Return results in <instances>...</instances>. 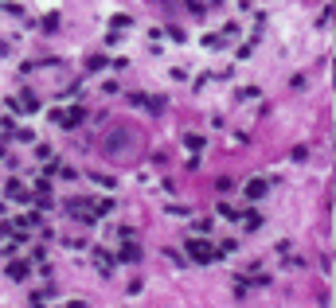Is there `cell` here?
Instances as JSON below:
<instances>
[{
  "instance_id": "cell-3",
  "label": "cell",
  "mask_w": 336,
  "mask_h": 308,
  "mask_svg": "<svg viewBox=\"0 0 336 308\" xmlns=\"http://www.w3.org/2000/svg\"><path fill=\"white\" fill-rule=\"evenodd\" d=\"M242 191H246L250 199H258V195H266V180H250V184H246Z\"/></svg>"
},
{
  "instance_id": "cell-2",
  "label": "cell",
  "mask_w": 336,
  "mask_h": 308,
  "mask_svg": "<svg viewBox=\"0 0 336 308\" xmlns=\"http://www.w3.org/2000/svg\"><path fill=\"white\" fill-rule=\"evenodd\" d=\"M117 257H121V261H141V250H137L133 242H125V246L117 250Z\"/></svg>"
},
{
  "instance_id": "cell-4",
  "label": "cell",
  "mask_w": 336,
  "mask_h": 308,
  "mask_svg": "<svg viewBox=\"0 0 336 308\" xmlns=\"http://www.w3.org/2000/svg\"><path fill=\"white\" fill-rule=\"evenodd\" d=\"M4 187H8V195H12V199H28V187H24L20 180H8Z\"/></svg>"
},
{
  "instance_id": "cell-7",
  "label": "cell",
  "mask_w": 336,
  "mask_h": 308,
  "mask_svg": "<svg viewBox=\"0 0 336 308\" xmlns=\"http://www.w3.org/2000/svg\"><path fill=\"white\" fill-rule=\"evenodd\" d=\"M184 145H188L192 153H200V149H203V137H192V133H188V137H184Z\"/></svg>"
},
{
  "instance_id": "cell-8",
  "label": "cell",
  "mask_w": 336,
  "mask_h": 308,
  "mask_svg": "<svg viewBox=\"0 0 336 308\" xmlns=\"http://www.w3.org/2000/svg\"><path fill=\"white\" fill-rule=\"evenodd\" d=\"M24 273H28V269H24L20 261H12V265H8V277H24Z\"/></svg>"
},
{
  "instance_id": "cell-6",
  "label": "cell",
  "mask_w": 336,
  "mask_h": 308,
  "mask_svg": "<svg viewBox=\"0 0 336 308\" xmlns=\"http://www.w3.org/2000/svg\"><path fill=\"white\" fill-rule=\"evenodd\" d=\"M258 94H262L258 86H242V90H238V98H242V102H250V98H258Z\"/></svg>"
},
{
  "instance_id": "cell-1",
  "label": "cell",
  "mask_w": 336,
  "mask_h": 308,
  "mask_svg": "<svg viewBox=\"0 0 336 308\" xmlns=\"http://www.w3.org/2000/svg\"><path fill=\"white\" fill-rule=\"evenodd\" d=\"M188 257L192 261H215V246L203 242V238H196V242H188Z\"/></svg>"
},
{
  "instance_id": "cell-5",
  "label": "cell",
  "mask_w": 336,
  "mask_h": 308,
  "mask_svg": "<svg viewBox=\"0 0 336 308\" xmlns=\"http://www.w3.org/2000/svg\"><path fill=\"white\" fill-rule=\"evenodd\" d=\"M242 226H246V230H258V226H262V215H258V211H246V215H242Z\"/></svg>"
}]
</instances>
